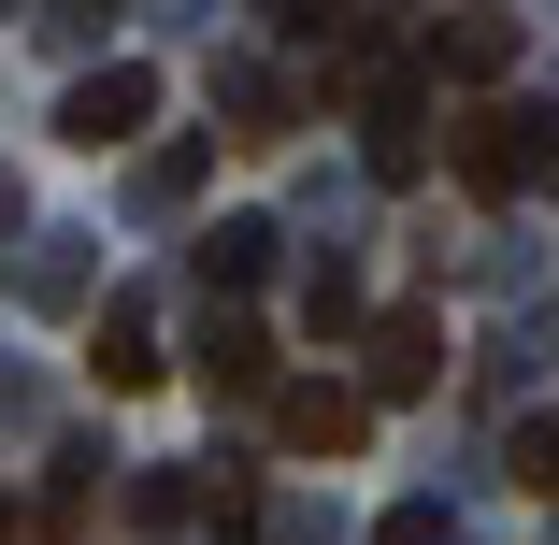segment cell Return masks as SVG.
Returning a JSON list of instances; mask_svg holds the SVG:
<instances>
[{"mask_svg":"<svg viewBox=\"0 0 559 545\" xmlns=\"http://www.w3.org/2000/svg\"><path fill=\"white\" fill-rule=\"evenodd\" d=\"M215 100H230V116H245L230 144H287V130H301V100H287V72H259V58H230V72H215Z\"/></svg>","mask_w":559,"mask_h":545,"instance_id":"cell-5","label":"cell"},{"mask_svg":"<svg viewBox=\"0 0 559 545\" xmlns=\"http://www.w3.org/2000/svg\"><path fill=\"white\" fill-rule=\"evenodd\" d=\"M0 230H15V187H0Z\"/></svg>","mask_w":559,"mask_h":545,"instance_id":"cell-13","label":"cell"},{"mask_svg":"<svg viewBox=\"0 0 559 545\" xmlns=\"http://www.w3.org/2000/svg\"><path fill=\"white\" fill-rule=\"evenodd\" d=\"M86 374H100V388H158V331H144V301H116V316L86 331Z\"/></svg>","mask_w":559,"mask_h":545,"instance_id":"cell-8","label":"cell"},{"mask_svg":"<svg viewBox=\"0 0 559 545\" xmlns=\"http://www.w3.org/2000/svg\"><path fill=\"white\" fill-rule=\"evenodd\" d=\"M273 273V230H259V215H215V230H201V287H259Z\"/></svg>","mask_w":559,"mask_h":545,"instance_id":"cell-9","label":"cell"},{"mask_svg":"<svg viewBox=\"0 0 559 545\" xmlns=\"http://www.w3.org/2000/svg\"><path fill=\"white\" fill-rule=\"evenodd\" d=\"M444 374V331H430V316H388V331H373V402H416Z\"/></svg>","mask_w":559,"mask_h":545,"instance_id":"cell-7","label":"cell"},{"mask_svg":"<svg viewBox=\"0 0 559 545\" xmlns=\"http://www.w3.org/2000/svg\"><path fill=\"white\" fill-rule=\"evenodd\" d=\"M460 187L474 201L559 187V100H488V116H460Z\"/></svg>","mask_w":559,"mask_h":545,"instance_id":"cell-1","label":"cell"},{"mask_svg":"<svg viewBox=\"0 0 559 545\" xmlns=\"http://www.w3.org/2000/svg\"><path fill=\"white\" fill-rule=\"evenodd\" d=\"M273 44H330V58H359V0H259Z\"/></svg>","mask_w":559,"mask_h":545,"instance_id":"cell-10","label":"cell"},{"mask_svg":"<svg viewBox=\"0 0 559 545\" xmlns=\"http://www.w3.org/2000/svg\"><path fill=\"white\" fill-rule=\"evenodd\" d=\"M373 545H460V531H444V502H388V531Z\"/></svg>","mask_w":559,"mask_h":545,"instance_id":"cell-12","label":"cell"},{"mask_svg":"<svg viewBox=\"0 0 559 545\" xmlns=\"http://www.w3.org/2000/svg\"><path fill=\"white\" fill-rule=\"evenodd\" d=\"M144 116H158V72H144V58H116V72H86V86L58 100V130H72L86 158H100V144H130Z\"/></svg>","mask_w":559,"mask_h":545,"instance_id":"cell-3","label":"cell"},{"mask_svg":"<svg viewBox=\"0 0 559 545\" xmlns=\"http://www.w3.org/2000/svg\"><path fill=\"white\" fill-rule=\"evenodd\" d=\"M359 430H373V402H359V388H330V374L273 388V446H301V460H359Z\"/></svg>","mask_w":559,"mask_h":545,"instance_id":"cell-2","label":"cell"},{"mask_svg":"<svg viewBox=\"0 0 559 545\" xmlns=\"http://www.w3.org/2000/svg\"><path fill=\"white\" fill-rule=\"evenodd\" d=\"M502 474H516L531 502H559V416H516V430H502Z\"/></svg>","mask_w":559,"mask_h":545,"instance_id":"cell-11","label":"cell"},{"mask_svg":"<svg viewBox=\"0 0 559 545\" xmlns=\"http://www.w3.org/2000/svg\"><path fill=\"white\" fill-rule=\"evenodd\" d=\"M201 388L215 402H259L273 388V331H259V316H215V331H201Z\"/></svg>","mask_w":559,"mask_h":545,"instance_id":"cell-4","label":"cell"},{"mask_svg":"<svg viewBox=\"0 0 559 545\" xmlns=\"http://www.w3.org/2000/svg\"><path fill=\"white\" fill-rule=\"evenodd\" d=\"M430 72H460V86H502V72H516V15H460V29H430Z\"/></svg>","mask_w":559,"mask_h":545,"instance_id":"cell-6","label":"cell"}]
</instances>
